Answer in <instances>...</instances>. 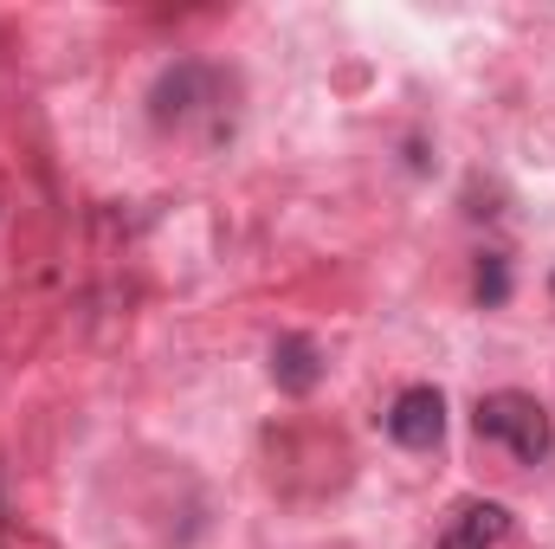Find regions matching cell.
<instances>
[{"label":"cell","mask_w":555,"mask_h":549,"mask_svg":"<svg viewBox=\"0 0 555 549\" xmlns=\"http://www.w3.org/2000/svg\"><path fill=\"white\" fill-rule=\"evenodd\" d=\"M472 426H478V439L511 446V459H517V465H543V459L555 452L550 408H543L537 395H524V388H498V395H485L478 413H472Z\"/></svg>","instance_id":"cell-1"},{"label":"cell","mask_w":555,"mask_h":549,"mask_svg":"<svg viewBox=\"0 0 555 549\" xmlns=\"http://www.w3.org/2000/svg\"><path fill=\"white\" fill-rule=\"evenodd\" d=\"M388 433L408 446V452H433L446 439V395L439 388H408L395 408H388Z\"/></svg>","instance_id":"cell-2"},{"label":"cell","mask_w":555,"mask_h":549,"mask_svg":"<svg viewBox=\"0 0 555 549\" xmlns=\"http://www.w3.org/2000/svg\"><path fill=\"white\" fill-rule=\"evenodd\" d=\"M511 544V511L478 498V505H459V518L446 524L439 549H504Z\"/></svg>","instance_id":"cell-3"},{"label":"cell","mask_w":555,"mask_h":549,"mask_svg":"<svg viewBox=\"0 0 555 549\" xmlns=\"http://www.w3.org/2000/svg\"><path fill=\"white\" fill-rule=\"evenodd\" d=\"M272 382H278V395H310L323 382V349L310 336H278L272 343Z\"/></svg>","instance_id":"cell-4"},{"label":"cell","mask_w":555,"mask_h":549,"mask_svg":"<svg viewBox=\"0 0 555 549\" xmlns=\"http://www.w3.org/2000/svg\"><path fill=\"white\" fill-rule=\"evenodd\" d=\"M478 297L485 304H504L511 297V272H504V259L491 253V259H478Z\"/></svg>","instance_id":"cell-5"}]
</instances>
